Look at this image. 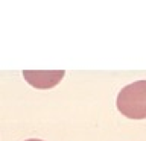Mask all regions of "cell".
Here are the masks:
<instances>
[{"label":"cell","mask_w":146,"mask_h":141,"mask_svg":"<svg viewBox=\"0 0 146 141\" xmlns=\"http://www.w3.org/2000/svg\"><path fill=\"white\" fill-rule=\"evenodd\" d=\"M117 109L132 120L146 118V80H137L122 88L117 96Z\"/></svg>","instance_id":"1"},{"label":"cell","mask_w":146,"mask_h":141,"mask_svg":"<svg viewBox=\"0 0 146 141\" xmlns=\"http://www.w3.org/2000/svg\"><path fill=\"white\" fill-rule=\"evenodd\" d=\"M64 70H25L23 77L29 85L38 90H49L56 86L62 80Z\"/></svg>","instance_id":"2"},{"label":"cell","mask_w":146,"mask_h":141,"mask_svg":"<svg viewBox=\"0 0 146 141\" xmlns=\"http://www.w3.org/2000/svg\"><path fill=\"white\" fill-rule=\"evenodd\" d=\"M26 141H43V140H26Z\"/></svg>","instance_id":"3"}]
</instances>
